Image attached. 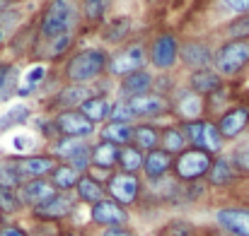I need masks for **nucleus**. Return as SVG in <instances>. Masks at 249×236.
Wrapping results in <instances>:
<instances>
[{
	"label": "nucleus",
	"instance_id": "obj_33",
	"mask_svg": "<svg viewBox=\"0 0 249 236\" xmlns=\"http://www.w3.org/2000/svg\"><path fill=\"white\" fill-rule=\"evenodd\" d=\"M143 157H145V152H141V150L133 147V145L121 147V152H119V171L141 173V169H143Z\"/></svg>",
	"mask_w": 249,
	"mask_h": 236
},
{
	"label": "nucleus",
	"instance_id": "obj_31",
	"mask_svg": "<svg viewBox=\"0 0 249 236\" xmlns=\"http://www.w3.org/2000/svg\"><path fill=\"white\" fill-rule=\"evenodd\" d=\"M186 147L189 145H186V138H184V133H181L179 126H165V128H160V150H165L167 155L177 157Z\"/></svg>",
	"mask_w": 249,
	"mask_h": 236
},
{
	"label": "nucleus",
	"instance_id": "obj_36",
	"mask_svg": "<svg viewBox=\"0 0 249 236\" xmlns=\"http://www.w3.org/2000/svg\"><path fill=\"white\" fill-rule=\"evenodd\" d=\"M17 94V68L15 65H0V101Z\"/></svg>",
	"mask_w": 249,
	"mask_h": 236
},
{
	"label": "nucleus",
	"instance_id": "obj_37",
	"mask_svg": "<svg viewBox=\"0 0 249 236\" xmlns=\"http://www.w3.org/2000/svg\"><path fill=\"white\" fill-rule=\"evenodd\" d=\"M22 210H24V207H22V203H19L17 190L0 186V215H2V217H10V215H17V212H22Z\"/></svg>",
	"mask_w": 249,
	"mask_h": 236
},
{
	"label": "nucleus",
	"instance_id": "obj_26",
	"mask_svg": "<svg viewBox=\"0 0 249 236\" xmlns=\"http://www.w3.org/2000/svg\"><path fill=\"white\" fill-rule=\"evenodd\" d=\"M78 111L83 113L89 123L99 126V123H107V121H109L111 101H109L104 94H92L89 99H85L83 104H80V109H78Z\"/></svg>",
	"mask_w": 249,
	"mask_h": 236
},
{
	"label": "nucleus",
	"instance_id": "obj_17",
	"mask_svg": "<svg viewBox=\"0 0 249 236\" xmlns=\"http://www.w3.org/2000/svg\"><path fill=\"white\" fill-rule=\"evenodd\" d=\"M128 104V109L133 111L136 118H158L169 111V99L162 94H155V92H148V94H141V96H131V99H124Z\"/></svg>",
	"mask_w": 249,
	"mask_h": 236
},
{
	"label": "nucleus",
	"instance_id": "obj_2",
	"mask_svg": "<svg viewBox=\"0 0 249 236\" xmlns=\"http://www.w3.org/2000/svg\"><path fill=\"white\" fill-rule=\"evenodd\" d=\"M107 63H109V53L104 48H83L68 58L63 73L66 79L73 84H87L107 75Z\"/></svg>",
	"mask_w": 249,
	"mask_h": 236
},
{
	"label": "nucleus",
	"instance_id": "obj_13",
	"mask_svg": "<svg viewBox=\"0 0 249 236\" xmlns=\"http://www.w3.org/2000/svg\"><path fill=\"white\" fill-rule=\"evenodd\" d=\"M218 133L223 135V140H237L240 135H245L249 130V106L247 104H237L228 111H223L215 121Z\"/></svg>",
	"mask_w": 249,
	"mask_h": 236
},
{
	"label": "nucleus",
	"instance_id": "obj_34",
	"mask_svg": "<svg viewBox=\"0 0 249 236\" xmlns=\"http://www.w3.org/2000/svg\"><path fill=\"white\" fill-rule=\"evenodd\" d=\"M78 2H80V15L92 24L102 22L114 5V0H78Z\"/></svg>",
	"mask_w": 249,
	"mask_h": 236
},
{
	"label": "nucleus",
	"instance_id": "obj_54",
	"mask_svg": "<svg viewBox=\"0 0 249 236\" xmlns=\"http://www.w3.org/2000/svg\"><path fill=\"white\" fill-rule=\"evenodd\" d=\"M247 138H249V130H247Z\"/></svg>",
	"mask_w": 249,
	"mask_h": 236
},
{
	"label": "nucleus",
	"instance_id": "obj_52",
	"mask_svg": "<svg viewBox=\"0 0 249 236\" xmlns=\"http://www.w3.org/2000/svg\"><path fill=\"white\" fill-rule=\"evenodd\" d=\"M0 41H2V31H0Z\"/></svg>",
	"mask_w": 249,
	"mask_h": 236
},
{
	"label": "nucleus",
	"instance_id": "obj_6",
	"mask_svg": "<svg viewBox=\"0 0 249 236\" xmlns=\"http://www.w3.org/2000/svg\"><path fill=\"white\" fill-rule=\"evenodd\" d=\"M213 164V157L196 150V147H186L181 155H177L172 161V176L179 181V183H196V181H203L208 169Z\"/></svg>",
	"mask_w": 249,
	"mask_h": 236
},
{
	"label": "nucleus",
	"instance_id": "obj_19",
	"mask_svg": "<svg viewBox=\"0 0 249 236\" xmlns=\"http://www.w3.org/2000/svg\"><path fill=\"white\" fill-rule=\"evenodd\" d=\"M119 152L121 147L111 145V142H104V140H97L94 145H89V169H97V171H116L119 169Z\"/></svg>",
	"mask_w": 249,
	"mask_h": 236
},
{
	"label": "nucleus",
	"instance_id": "obj_27",
	"mask_svg": "<svg viewBox=\"0 0 249 236\" xmlns=\"http://www.w3.org/2000/svg\"><path fill=\"white\" fill-rule=\"evenodd\" d=\"M75 198L85 203V205H94V203H99V200H104L107 198V190H104V183H99L92 173H83L80 176V181H78V186H75Z\"/></svg>",
	"mask_w": 249,
	"mask_h": 236
},
{
	"label": "nucleus",
	"instance_id": "obj_48",
	"mask_svg": "<svg viewBox=\"0 0 249 236\" xmlns=\"http://www.w3.org/2000/svg\"><path fill=\"white\" fill-rule=\"evenodd\" d=\"M145 2H153L155 5V2H162V0H145Z\"/></svg>",
	"mask_w": 249,
	"mask_h": 236
},
{
	"label": "nucleus",
	"instance_id": "obj_38",
	"mask_svg": "<svg viewBox=\"0 0 249 236\" xmlns=\"http://www.w3.org/2000/svg\"><path fill=\"white\" fill-rule=\"evenodd\" d=\"M225 36L228 39H247L249 41V12L247 15H237L235 19H230L225 24Z\"/></svg>",
	"mask_w": 249,
	"mask_h": 236
},
{
	"label": "nucleus",
	"instance_id": "obj_8",
	"mask_svg": "<svg viewBox=\"0 0 249 236\" xmlns=\"http://www.w3.org/2000/svg\"><path fill=\"white\" fill-rule=\"evenodd\" d=\"M148 61L153 68H158L160 73H169L177 63H179V39L172 31H162L150 41L148 48Z\"/></svg>",
	"mask_w": 249,
	"mask_h": 236
},
{
	"label": "nucleus",
	"instance_id": "obj_49",
	"mask_svg": "<svg viewBox=\"0 0 249 236\" xmlns=\"http://www.w3.org/2000/svg\"><path fill=\"white\" fill-rule=\"evenodd\" d=\"M0 224H5V217H2V215H0Z\"/></svg>",
	"mask_w": 249,
	"mask_h": 236
},
{
	"label": "nucleus",
	"instance_id": "obj_47",
	"mask_svg": "<svg viewBox=\"0 0 249 236\" xmlns=\"http://www.w3.org/2000/svg\"><path fill=\"white\" fill-rule=\"evenodd\" d=\"M99 236H136V232L131 227H109V229H102Z\"/></svg>",
	"mask_w": 249,
	"mask_h": 236
},
{
	"label": "nucleus",
	"instance_id": "obj_28",
	"mask_svg": "<svg viewBox=\"0 0 249 236\" xmlns=\"http://www.w3.org/2000/svg\"><path fill=\"white\" fill-rule=\"evenodd\" d=\"M131 145L138 147L141 152H150V150H158L160 147V128L153 126V123H136L133 126V138H131Z\"/></svg>",
	"mask_w": 249,
	"mask_h": 236
},
{
	"label": "nucleus",
	"instance_id": "obj_32",
	"mask_svg": "<svg viewBox=\"0 0 249 236\" xmlns=\"http://www.w3.org/2000/svg\"><path fill=\"white\" fill-rule=\"evenodd\" d=\"M131 27H133V19H131V17H126V15H121V17H111V22H107L102 36H104L107 44H121L124 39H128Z\"/></svg>",
	"mask_w": 249,
	"mask_h": 236
},
{
	"label": "nucleus",
	"instance_id": "obj_11",
	"mask_svg": "<svg viewBox=\"0 0 249 236\" xmlns=\"http://www.w3.org/2000/svg\"><path fill=\"white\" fill-rule=\"evenodd\" d=\"M215 224L228 236H249V205H223L215 210Z\"/></svg>",
	"mask_w": 249,
	"mask_h": 236
},
{
	"label": "nucleus",
	"instance_id": "obj_25",
	"mask_svg": "<svg viewBox=\"0 0 249 236\" xmlns=\"http://www.w3.org/2000/svg\"><path fill=\"white\" fill-rule=\"evenodd\" d=\"M89 150V142L87 140H78V138H56L51 140V157H56V161L61 164H68L71 159H75L78 155H83Z\"/></svg>",
	"mask_w": 249,
	"mask_h": 236
},
{
	"label": "nucleus",
	"instance_id": "obj_53",
	"mask_svg": "<svg viewBox=\"0 0 249 236\" xmlns=\"http://www.w3.org/2000/svg\"><path fill=\"white\" fill-rule=\"evenodd\" d=\"M247 200H249V188H247Z\"/></svg>",
	"mask_w": 249,
	"mask_h": 236
},
{
	"label": "nucleus",
	"instance_id": "obj_4",
	"mask_svg": "<svg viewBox=\"0 0 249 236\" xmlns=\"http://www.w3.org/2000/svg\"><path fill=\"white\" fill-rule=\"evenodd\" d=\"M249 65L247 39H225L213 53V68L220 78H235Z\"/></svg>",
	"mask_w": 249,
	"mask_h": 236
},
{
	"label": "nucleus",
	"instance_id": "obj_24",
	"mask_svg": "<svg viewBox=\"0 0 249 236\" xmlns=\"http://www.w3.org/2000/svg\"><path fill=\"white\" fill-rule=\"evenodd\" d=\"M174 106V113L181 118V123L184 121H198V118H203V96H198V94H194L191 89H184L181 92V96L172 104Z\"/></svg>",
	"mask_w": 249,
	"mask_h": 236
},
{
	"label": "nucleus",
	"instance_id": "obj_43",
	"mask_svg": "<svg viewBox=\"0 0 249 236\" xmlns=\"http://www.w3.org/2000/svg\"><path fill=\"white\" fill-rule=\"evenodd\" d=\"M165 236H194V224L184 222V220H174L165 227Z\"/></svg>",
	"mask_w": 249,
	"mask_h": 236
},
{
	"label": "nucleus",
	"instance_id": "obj_5",
	"mask_svg": "<svg viewBox=\"0 0 249 236\" xmlns=\"http://www.w3.org/2000/svg\"><path fill=\"white\" fill-rule=\"evenodd\" d=\"M107 198H111L114 203H119L121 207H136L143 198V178L138 173H126V171H114L107 183H104Z\"/></svg>",
	"mask_w": 249,
	"mask_h": 236
},
{
	"label": "nucleus",
	"instance_id": "obj_30",
	"mask_svg": "<svg viewBox=\"0 0 249 236\" xmlns=\"http://www.w3.org/2000/svg\"><path fill=\"white\" fill-rule=\"evenodd\" d=\"M80 176L83 173H78L73 166H68V164H56V169L51 171V176H49V181H51V186L58 190V193H73L75 190V186H78V181H80Z\"/></svg>",
	"mask_w": 249,
	"mask_h": 236
},
{
	"label": "nucleus",
	"instance_id": "obj_41",
	"mask_svg": "<svg viewBox=\"0 0 249 236\" xmlns=\"http://www.w3.org/2000/svg\"><path fill=\"white\" fill-rule=\"evenodd\" d=\"M109 121H111V123H131V126H133L136 116H133V111L128 109V104L121 99V101H114V104H111Z\"/></svg>",
	"mask_w": 249,
	"mask_h": 236
},
{
	"label": "nucleus",
	"instance_id": "obj_40",
	"mask_svg": "<svg viewBox=\"0 0 249 236\" xmlns=\"http://www.w3.org/2000/svg\"><path fill=\"white\" fill-rule=\"evenodd\" d=\"M73 41H75V34H66V36H58V39L49 41V51H46V56L53 58V61L61 58V56H66V53L71 51Z\"/></svg>",
	"mask_w": 249,
	"mask_h": 236
},
{
	"label": "nucleus",
	"instance_id": "obj_23",
	"mask_svg": "<svg viewBox=\"0 0 249 236\" xmlns=\"http://www.w3.org/2000/svg\"><path fill=\"white\" fill-rule=\"evenodd\" d=\"M153 79H155V75H153L148 68H143V70H136V73H131V75L121 78L119 92H121V96H124V99H131V96L148 94V92H153Z\"/></svg>",
	"mask_w": 249,
	"mask_h": 236
},
{
	"label": "nucleus",
	"instance_id": "obj_22",
	"mask_svg": "<svg viewBox=\"0 0 249 236\" xmlns=\"http://www.w3.org/2000/svg\"><path fill=\"white\" fill-rule=\"evenodd\" d=\"M94 92H92V87H87V84H66V87H61V92L53 96V106L58 109V111H71V109H80V104H83L85 99H89Z\"/></svg>",
	"mask_w": 249,
	"mask_h": 236
},
{
	"label": "nucleus",
	"instance_id": "obj_20",
	"mask_svg": "<svg viewBox=\"0 0 249 236\" xmlns=\"http://www.w3.org/2000/svg\"><path fill=\"white\" fill-rule=\"evenodd\" d=\"M172 161L174 157L172 155H167L165 150H150V152H145V157H143V176L148 178V183L150 181H160V178H165L172 173Z\"/></svg>",
	"mask_w": 249,
	"mask_h": 236
},
{
	"label": "nucleus",
	"instance_id": "obj_9",
	"mask_svg": "<svg viewBox=\"0 0 249 236\" xmlns=\"http://www.w3.org/2000/svg\"><path fill=\"white\" fill-rule=\"evenodd\" d=\"M53 130H56V138H78V140H87L97 133V126L89 123L78 109H71V111H58L53 118Z\"/></svg>",
	"mask_w": 249,
	"mask_h": 236
},
{
	"label": "nucleus",
	"instance_id": "obj_14",
	"mask_svg": "<svg viewBox=\"0 0 249 236\" xmlns=\"http://www.w3.org/2000/svg\"><path fill=\"white\" fill-rule=\"evenodd\" d=\"M213 46L203 39H189L179 44V63H184L191 73L213 65Z\"/></svg>",
	"mask_w": 249,
	"mask_h": 236
},
{
	"label": "nucleus",
	"instance_id": "obj_18",
	"mask_svg": "<svg viewBox=\"0 0 249 236\" xmlns=\"http://www.w3.org/2000/svg\"><path fill=\"white\" fill-rule=\"evenodd\" d=\"M237 181H240V173H237L232 159L228 157V155L213 157V164H211V169L206 173V186L223 190V188H232Z\"/></svg>",
	"mask_w": 249,
	"mask_h": 236
},
{
	"label": "nucleus",
	"instance_id": "obj_46",
	"mask_svg": "<svg viewBox=\"0 0 249 236\" xmlns=\"http://www.w3.org/2000/svg\"><path fill=\"white\" fill-rule=\"evenodd\" d=\"M0 236H32L27 229L17 227V224H0Z\"/></svg>",
	"mask_w": 249,
	"mask_h": 236
},
{
	"label": "nucleus",
	"instance_id": "obj_1",
	"mask_svg": "<svg viewBox=\"0 0 249 236\" xmlns=\"http://www.w3.org/2000/svg\"><path fill=\"white\" fill-rule=\"evenodd\" d=\"M80 19L83 15L78 0H49L39 19V34L46 41H53L66 34H75Z\"/></svg>",
	"mask_w": 249,
	"mask_h": 236
},
{
	"label": "nucleus",
	"instance_id": "obj_21",
	"mask_svg": "<svg viewBox=\"0 0 249 236\" xmlns=\"http://www.w3.org/2000/svg\"><path fill=\"white\" fill-rule=\"evenodd\" d=\"M186 89H191L198 96H211V94L223 89V78L215 73V68H201V70L189 73V87Z\"/></svg>",
	"mask_w": 249,
	"mask_h": 236
},
{
	"label": "nucleus",
	"instance_id": "obj_44",
	"mask_svg": "<svg viewBox=\"0 0 249 236\" xmlns=\"http://www.w3.org/2000/svg\"><path fill=\"white\" fill-rule=\"evenodd\" d=\"M225 10L235 12V15H247L249 12V0H220Z\"/></svg>",
	"mask_w": 249,
	"mask_h": 236
},
{
	"label": "nucleus",
	"instance_id": "obj_35",
	"mask_svg": "<svg viewBox=\"0 0 249 236\" xmlns=\"http://www.w3.org/2000/svg\"><path fill=\"white\" fill-rule=\"evenodd\" d=\"M22 183H24V181H22V176H19V169H17V164H15V157L2 159V161H0V186L17 190Z\"/></svg>",
	"mask_w": 249,
	"mask_h": 236
},
{
	"label": "nucleus",
	"instance_id": "obj_16",
	"mask_svg": "<svg viewBox=\"0 0 249 236\" xmlns=\"http://www.w3.org/2000/svg\"><path fill=\"white\" fill-rule=\"evenodd\" d=\"M58 190L51 186L49 178H34V181H24L19 188H17V195H19V203L22 207L27 210H34L44 203H49Z\"/></svg>",
	"mask_w": 249,
	"mask_h": 236
},
{
	"label": "nucleus",
	"instance_id": "obj_39",
	"mask_svg": "<svg viewBox=\"0 0 249 236\" xmlns=\"http://www.w3.org/2000/svg\"><path fill=\"white\" fill-rule=\"evenodd\" d=\"M29 116H32V111L27 109V106H12L2 118H0V130L2 128H12V126H24L27 121H29Z\"/></svg>",
	"mask_w": 249,
	"mask_h": 236
},
{
	"label": "nucleus",
	"instance_id": "obj_55",
	"mask_svg": "<svg viewBox=\"0 0 249 236\" xmlns=\"http://www.w3.org/2000/svg\"><path fill=\"white\" fill-rule=\"evenodd\" d=\"M0 65H2V63H0Z\"/></svg>",
	"mask_w": 249,
	"mask_h": 236
},
{
	"label": "nucleus",
	"instance_id": "obj_51",
	"mask_svg": "<svg viewBox=\"0 0 249 236\" xmlns=\"http://www.w3.org/2000/svg\"><path fill=\"white\" fill-rule=\"evenodd\" d=\"M2 2H5V5H7V2H15V0H2Z\"/></svg>",
	"mask_w": 249,
	"mask_h": 236
},
{
	"label": "nucleus",
	"instance_id": "obj_15",
	"mask_svg": "<svg viewBox=\"0 0 249 236\" xmlns=\"http://www.w3.org/2000/svg\"><path fill=\"white\" fill-rule=\"evenodd\" d=\"M15 164L19 169L22 181H34V178H49L51 171L56 169V157H51L49 152H32V155H22L15 157Z\"/></svg>",
	"mask_w": 249,
	"mask_h": 236
},
{
	"label": "nucleus",
	"instance_id": "obj_45",
	"mask_svg": "<svg viewBox=\"0 0 249 236\" xmlns=\"http://www.w3.org/2000/svg\"><path fill=\"white\" fill-rule=\"evenodd\" d=\"M46 78V68L44 65H34L29 73H27V84L29 87H39V82Z\"/></svg>",
	"mask_w": 249,
	"mask_h": 236
},
{
	"label": "nucleus",
	"instance_id": "obj_42",
	"mask_svg": "<svg viewBox=\"0 0 249 236\" xmlns=\"http://www.w3.org/2000/svg\"><path fill=\"white\" fill-rule=\"evenodd\" d=\"M230 159H232V164H235V169H237L240 176H249V140L245 145H237L232 150Z\"/></svg>",
	"mask_w": 249,
	"mask_h": 236
},
{
	"label": "nucleus",
	"instance_id": "obj_12",
	"mask_svg": "<svg viewBox=\"0 0 249 236\" xmlns=\"http://www.w3.org/2000/svg\"><path fill=\"white\" fill-rule=\"evenodd\" d=\"M75 200L78 198H73L71 193H56L49 203L34 207L32 210V217L39 220V222H51V224L53 222H61V220H68L75 212V207H78Z\"/></svg>",
	"mask_w": 249,
	"mask_h": 236
},
{
	"label": "nucleus",
	"instance_id": "obj_3",
	"mask_svg": "<svg viewBox=\"0 0 249 236\" xmlns=\"http://www.w3.org/2000/svg\"><path fill=\"white\" fill-rule=\"evenodd\" d=\"M184 138H186V145L189 147H196L211 157H218L223 155V147H225V140L223 135L218 133L215 128V121H208V118H198V121H184L179 123Z\"/></svg>",
	"mask_w": 249,
	"mask_h": 236
},
{
	"label": "nucleus",
	"instance_id": "obj_29",
	"mask_svg": "<svg viewBox=\"0 0 249 236\" xmlns=\"http://www.w3.org/2000/svg\"><path fill=\"white\" fill-rule=\"evenodd\" d=\"M131 138H133V126H131V123H111V121H107V123L99 128V140L111 142V145H116V147L131 145Z\"/></svg>",
	"mask_w": 249,
	"mask_h": 236
},
{
	"label": "nucleus",
	"instance_id": "obj_10",
	"mask_svg": "<svg viewBox=\"0 0 249 236\" xmlns=\"http://www.w3.org/2000/svg\"><path fill=\"white\" fill-rule=\"evenodd\" d=\"M89 222L94 227L109 229V227H128L131 215L126 207H121L119 203H114L111 198H104L99 203H94L89 207Z\"/></svg>",
	"mask_w": 249,
	"mask_h": 236
},
{
	"label": "nucleus",
	"instance_id": "obj_7",
	"mask_svg": "<svg viewBox=\"0 0 249 236\" xmlns=\"http://www.w3.org/2000/svg\"><path fill=\"white\" fill-rule=\"evenodd\" d=\"M148 65V51L143 44H128L124 48H119L116 53L109 56L107 63V75L109 78H126L136 70H143Z\"/></svg>",
	"mask_w": 249,
	"mask_h": 236
},
{
	"label": "nucleus",
	"instance_id": "obj_50",
	"mask_svg": "<svg viewBox=\"0 0 249 236\" xmlns=\"http://www.w3.org/2000/svg\"><path fill=\"white\" fill-rule=\"evenodd\" d=\"M0 10H5V2H2V0H0Z\"/></svg>",
	"mask_w": 249,
	"mask_h": 236
}]
</instances>
